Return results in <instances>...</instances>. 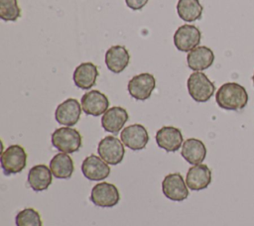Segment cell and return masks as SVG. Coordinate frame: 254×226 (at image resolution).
I'll list each match as a JSON object with an SVG mask.
<instances>
[{
	"instance_id": "1",
	"label": "cell",
	"mask_w": 254,
	"mask_h": 226,
	"mask_svg": "<svg viewBox=\"0 0 254 226\" xmlns=\"http://www.w3.org/2000/svg\"><path fill=\"white\" fill-rule=\"evenodd\" d=\"M217 105L224 110L238 111L248 103V93L244 86L237 82L223 83L215 94Z\"/></svg>"
},
{
	"instance_id": "2",
	"label": "cell",
	"mask_w": 254,
	"mask_h": 226,
	"mask_svg": "<svg viewBox=\"0 0 254 226\" xmlns=\"http://www.w3.org/2000/svg\"><path fill=\"white\" fill-rule=\"evenodd\" d=\"M82 138L79 132L71 127L56 129L52 134L53 146L62 153H75L81 147Z\"/></svg>"
},
{
	"instance_id": "3",
	"label": "cell",
	"mask_w": 254,
	"mask_h": 226,
	"mask_svg": "<svg viewBox=\"0 0 254 226\" xmlns=\"http://www.w3.org/2000/svg\"><path fill=\"white\" fill-rule=\"evenodd\" d=\"M188 90L190 97L196 102H206L214 94L215 86L201 71L192 72L188 78Z\"/></svg>"
},
{
	"instance_id": "4",
	"label": "cell",
	"mask_w": 254,
	"mask_h": 226,
	"mask_svg": "<svg viewBox=\"0 0 254 226\" xmlns=\"http://www.w3.org/2000/svg\"><path fill=\"white\" fill-rule=\"evenodd\" d=\"M0 160L5 174L18 173L27 166V153L20 145H11L2 152Z\"/></svg>"
},
{
	"instance_id": "5",
	"label": "cell",
	"mask_w": 254,
	"mask_h": 226,
	"mask_svg": "<svg viewBox=\"0 0 254 226\" xmlns=\"http://www.w3.org/2000/svg\"><path fill=\"white\" fill-rule=\"evenodd\" d=\"M97 153L108 165L115 166L122 162L125 155V149L122 141L114 136H106L98 143Z\"/></svg>"
},
{
	"instance_id": "6",
	"label": "cell",
	"mask_w": 254,
	"mask_h": 226,
	"mask_svg": "<svg viewBox=\"0 0 254 226\" xmlns=\"http://www.w3.org/2000/svg\"><path fill=\"white\" fill-rule=\"evenodd\" d=\"M201 39V33L193 25L185 24L177 29L174 34L175 47L185 53H189L198 47Z\"/></svg>"
},
{
	"instance_id": "7",
	"label": "cell",
	"mask_w": 254,
	"mask_h": 226,
	"mask_svg": "<svg viewBox=\"0 0 254 226\" xmlns=\"http://www.w3.org/2000/svg\"><path fill=\"white\" fill-rule=\"evenodd\" d=\"M90 200L99 207H113L120 200L119 190L112 183L106 181L99 182L92 187Z\"/></svg>"
},
{
	"instance_id": "8",
	"label": "cell",
	"mask_w": 254,
	"mask_h": 226,
	"mask_svg": "<svg viewBox=\"0 0 254 226\" xmlns=\"http://www.w3.org/2000/svg\"><path fill=\"white\" fill-rule=\"evenodd\" d=\"M156 86V79L153 74L143 72L133 76L127 85L129 94L136 100H147L150 98Z\"/></svg>"
},
{
	"instance_id": "9",
	"label": "cell",
	"mask_w": 254,
	"mask_h": 226,
	"mask_svg": "<svg viewBox=\"0 0 254 226\" xmlns=\"http://www.w3.org/2000/svg\"><path fill=\"white\" fill-rule=\"evenodd\" d=\"M164 195L172 201H183L189 196L188 185L179 172L166 175L162 181Z\"/></svg>"
},
{
	"instance_id": "10",
	"label": "cell",
	"mask_w": 254,
	"mask_h": 226,
	"mask_svg": "<svg viewBox=\"0 0 254 226\" xmlns=\"http://www.w3.org/2000/svg\"><path fill=\"white\" fill-rule=\"evenodd\" d=\"M122 143L133 151L143 150L149 142L147 129L141 124H132L125 127L120 134Z\"/></svg>"
},
{
	"instance_id": "11",
	"label": "cell",
	"mask_w": 254,
	"mask_h": 226,
	"mask_svg": "<svg viewBox=\"0 0 254 226\" xmlns=\"http://www.w3.org/2000/svg\"><path fill=\"white\" fill-rule=\"evenodd\" d=\"M81 108L75 98H67L58 105L55 111V119L61 125L74 126L80 119Z\"/></svg>"
},
{
	"instance_id": "12",
	"label": "cell",
	"mask_w": 254,
	"mask_h": 226,
	"mask_svg": "<svg viewBox=\"0 0 254 226\" xmlns=\"http://www.w3.org/2000/svg\"><path fill=\"white\" fill-rule=\"evenodd\" d=\"M81 107L85 114L100 116L108 110L109 100L105 94L99 90H90L81 97Z\"/></svg>"
},
{
	"instance_id": "13",
	"label": "cell",
	"mask_w": 254,
	"mask_h": 226,
	"mask_svg": "<svg viewBox=\"0 0 254 226\" xmlns=\"http://www.w3.org/2000/svg\"><path fill=\"white\" fill-rule=\"evenodd\" d=\"M81 171L89 180H102L110 174V168L100 157L91 154L83 160Z\"/></svg>"
},
{
	"instance_id": "14",
	"label": "cell",
	"mask_w": 254,
	"mask_h": 226,
	"mask_svg": "<svg viewBox=\"0 0 254 226\" xmlns=\"http://www.w3.org/2000/svg\"><path fill=\"white\" fill-rule=\"evenodd\" d=\"M157 145L167 152H176L183 145V134L179 128L164 126L156 133Z\"/></svg>"
},
{
	"instance_id": "15",
	"label": "cell",
	"mask_w": 254,
	"mask_h": 226,
	"mask_svg": "<svg viewBox=\"0 0 254 226\" xmlns=\"http://www.w3.org/2000/svg\"><path fill=\"white\" fill-rule=\"evenodd\" d=\"M211 182V170L203 164L190 167L186 175V183L191 190H202Z\"/></svg>"
},
{
	"instance_id": "16",
	"label": "cell",
	"mask_w": 254,
	"mask_h": 226,
	"mask_svg": "<svg viewBox=\"0 0 254 226\" xmlns=\"http://www.w3.org/2000/svg\"><path fill=\"white\" fill-rule=\"evenodd\" d=\"M128 119V112L123 107L113 106L103 114L101 118V126L106 132L117 134Z\"/></svg>"
},
{
	"instance_id": "17",
	"label": "cell",
	"mask_w": 254,
	"mask_h": 226,
	"mask_svg": "<svg viewBox=\"0 0 254 226\" xmlns=\"http://www.w3.org/2000/svg\"><path fill=\"white\" fill-rule=\"evenodd\" d=\"M214 61L213 52L205 47L198 46L189 52L187 56V62L189 67L194 71H201L208 68Z\"/></svg>"
},
{
	"instance_id": "18",
	"label": "cell",
	"mask_w": 254,
	"mask_h": 226,
	"mask_svg": "<svg viewBox=\"0 0 254 226\" xmlns=\"http://www.w3.org/2000/svg\"><path fill=\"white\" fill-rule=\"evenodd\" d=\"M99 72L97 66L92 62H82L76 66L73 71L72 79L74 84L80 88L87 90L95 83Z\"/></svg>"
},
{
	"instance_id": "19",
	"label": "cell",
	"mask_w": 254,
	"mask_h": 226,
	"mask_svg": "<svg viewBox=\"0 0 254 226\" xmlns=\"http://www.w3.org/2000/svg\"><path fill=\"white\" fill-rule=\"evenodd\" d=\"M130 55L123 46H113L105 54V64L114 73L123 71L129 64Z\"/></svg>"
},
{
	"instance_id": "20",
	"label": "cell",
	"mask_w": 254,
	"mask_h": 226,
	"mask_svg": "<svg viewBox=\"0 0 254 226\" xmlns=\"http://www.w3.org/2000/svg\"><path fill=\"white\" fill-rule=\"evenodd\" d=\"M53 181V173L46 165H36L28 172V183L35 191L46 190Z\"/></svg>"
},
{
	"instance_id": "21",
	"label": "cell",
	"mask_w": 254,
	"mask_h": 226,
	"mask_svg": "<svg viewBox=\"0 0 254 226\" xmlns=\"http://www.w3.org/2000/svg\"><path fill=\"white\" fill-rule=\"evenodd\" d=\"M181 155L189 164L198 165L202 163L206 157V147L202 141L190 138L183 143Z\"/></svg>"
},
{
	"instance_id": "22",
	"label": "cell",
	"mask_w": 254,
	"mask_h": 226,
	"mask_svg": "<svg viewBox=\"0 0 254 226\" xmlns=\"http://www.w3.org/2000/svg\"><path fill=\"white\" fill-rule=\"evenodd\" d=\"M50 169L56 178H69L74 170L72 159L65 153H59L50 162Z\"/></svg>"
},
{
	"instance_id": "23",
	"label": "cell",
	"mask_w": 254,
	"mask_h": 226,
	"mask_svg": "<svg viewBox=\"0 0 254 226\" xmlns=\"http://www.w3.org/2000/svg\"><path fill=\"white\" fill-rule=\"evenodd\" d=\"M203 7L199 0H179L177 12L179 17L185 22H194L200 19Z\"/></svg>"
},
{
	"instance_id": "24",
	"label": "cell",
	"mask_w": 254,
	"mask_h": 226,
	"mask_svg": "<svg viewBox=\"0 0 254 226\" xmlns=\"http://www.w3.org/2000/svg\"><path fill=\"white\" fill-rule=\"evenodd\" d=\"M16 226H43L40 213L34 208H25L15 217Z\"/></svg>"
},
{
	"instance_id": "25",
	"label": "cell",
	"mask_w": 254,
	"mask_h": 226,
	"mask_svg": "<svg viewBox=\"0 0 254 226\" xmlns=\"http://www.w3.org/2000/svg\"><path fill=\"white\" fill-rule=\"evenodd\" d=\"M21 16L17 0H0V18L6 22H15Z\"/></svg>"
},
{
	"instance_id": "26",
	"label": "cell",
	"mask_w": 254,
	"mask_h": 226,
	"mask_svg": "<svg viewBox=\"0 0 254 226\" xmlns=\"http://www.w3.org/2000/svg\"><path fill=\"white\" fill-rule=\"evenodd\" d=\"M149 0H125V3L127 7H129L132 10H140L142 9Z\"/></svg>"
},
{
	"instance_id": "27",
	"label": "cell",
	"mask_w": 254,
	"mask_h": 226,
	"mask_svg": "<svg viewBox=\"0 0 254 226\" xmlns=\"http://www.w3.org/2000/svg\"><path fill=\"white\" fill-rule=\"evenodd\" d=\"M252 81H253V84H254V73H253V75H252Z\"/></svg>"
}]
</instances>
